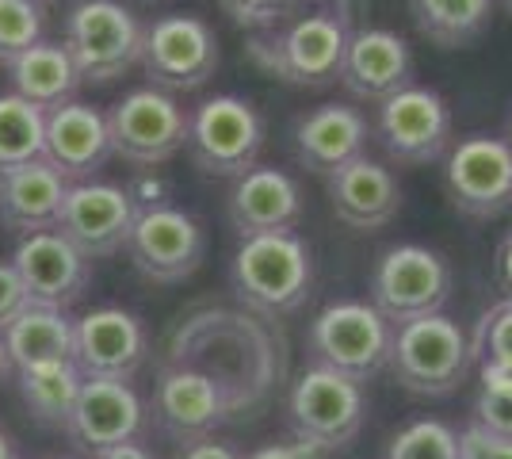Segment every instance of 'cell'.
Here are the masks:
<instances>
[{"label": "cell", "instance_id": "cell-7", "mask_svg": "<svg viewBox=\"0 0 512 459\" xmlns=\"http://www.w3.org/2000/svg\"><path fill=\"white\" fill-rule=\"evenodd\" d=\"M451 264L444 253L428 249V245H390L379 253V261L371 268V299L367 303L383 314L386 322L402 326L413 318L428 314H444L451 299Z\"/></svg>", "mask_w": 512, "mask_h": 459}, {"label": "cell", "instance_id": "cell-4", "mask_svg": "<svg viewBox=\"0 0 512 459\" xmlns=\"http://www.w3.org/2000/svg\"><path fill=\"white\" fill-rule=\"evenodd\" d=\"M146 23L123 0H77L62 20V46L85 85H111L142 62Z\"/></svg>", "mask_w": 512, "mask_h": 459}, {"label": "cell", "instance_id": "cell-5", "mask_svg": "<svg viewBox=\"0 0 512 459\" xmlns=\"http://www.w3.org/2000/svg\"><path fill=\"white\" fill-rule=\"evenodd\" d=\"M470 337L448 314H428L394 326L386 372L417 398H448L470 372Z\"/></svg>", "mask_w": 512, "mask_h": 459}, {"label": "cell", "instance_id": "cell-19", "mask_svg": "<svg viewBox=\"0 0 512 459\" xmlns=\"http://www.w3.org/2000/svg\"><path fill=\"white\" fill-rule=\"evenodd\" d=\"M371 123L360 108L352 104H318V108L302 111L291 127V153L306 173L333 176L348 161H356L367 153Z\"/></svg>", "mask_w": 512, "mask_h": 459}, {"label": "cell", "instance_id": "cell-14", "mask_svg": "<svg viewBox=\"0 0 512 459\" xmlns=\"http://www.w3.org/2000/svg\"><path fill=\"white\" fill-rule=\"evenodd\" d=\"M444 184L459 215L467 219H501L512 211V150L505 138L467 134L451 142L444 157Z\"/></svg>", "mask_w": 512, "mask_h": 459}, {"label": "cell", "instance_id": "cell-8", "mask_svg": "<svg viewBox=\"0 0 512 459\" xmlns=\"http://www.w3.org/2000/svg\"><path fill=\"white\" fill-rule=\"evenodd\" d=\"M111 153L134 169H157L188 142V108L165 88H130L107 108Z\"/></svg>", "mask_w": 512, "mask_h": 459}, {"label": "cell", "instance_id": "cell-37", "mask_svg": "<svg viewBox=\"0 0 512 459\" xmlns=\"http://www.w3.org/2000/svg\"><path fill=\"white\" fill-rule=\"evenodd\" d=\"M27 306V291H23L20 276L12 261H0V333L12 326V318Z\"/></svg>", "mask_w": 512, "mask_h": 459}, {"label": "cell", "instance_id": "cell-33", "mask_svg": "<svg viewBox=\"0 0 512 459\" xmlns=\"http://www.w3.org/2000/svg\"><path fill=\"white\" fill-rule=\"evenodd\" d=\"M386 459H459V433L436 417H421L394 433Z\"/></svg>", "mask_w": 512, "mask_h": 459}, {"label": "cell", "instance_id": "cell-43", "mask_svg": "<svg viewBox=\"0 0 512 459\" xmlns=\"http://www.w3.org/2000/svg\"><path fill=\"white\" fill-rule=\"evenodd\" d=\"M16 372V368H12V360H8V352H4V341H0V383H4V379H8V375Z\"/></svg>", "mask_w": 512, "mask_h": 459}, {"label": "cell", "instance_id": "cell-31", "mask_svg": "<svg viewBox=\"0 0 512 459\" xmlns=\"http://www.w3.org/2000/svg\"><path fill=\"white\" fill-rule=\"evenodd\" d=\"M470 360L478 372H512V299L493 303L470 337Z\"/></svg>", "mask_w": 512, "mask_h": 459}, {"label": "cell", "instance_id": "cell-26", "mask_svg": "<svg viewBox=\"0 0 512 459\" xmlns=\"http://www.w3.org/2000/svg\"><path fill=\"white\" fill-rule=\"evenodd\" d=\"M73 337H77V318L69 310H54V306L35 303L23 306L20 314L12 318V326L0 333L4 352H8L16 372H31V368L73 360Z\"/></svg>", "mask_w": 512, "mask_h": 459}, {"label": "cell", "instance_id": "cell-2", "mask_svg": "<svg viewBox=\"0 0 512 459\" xmlns=\"http://www.w3.org/2000/svg\"><path fill=\"white\" fill-rule=\"evenodd\" d=\"M352 20V0H295L272 27L245 35V54L283 85L318 92L341 81L344 50L356 35Z\"/></svg>", "mask_w": 512, "mask_h": 459}, {"label": "cell", "instance_id": "cell-30", "mask_svg": "<svg viewBox=\"0 0 512 459\" xmlns=\"http://www.w3.org/2000/svg\"><path fill=\"white\" fill-rule=\"evenodd\" d=\"M46 111L27 104L16 92H0V173L43 161Z\"/></svg>", "mask_w": 512, "mask_h": 459}, {"label": "cell", "instance_id": "cell-32", "mask_svg": "<svg viewBox=\"0 0 512 459\" xmlns=\"http://www.w3.org/2000/svg\"><path fill=\"white\" fill-rule=\"evenodd\" d=\"M46 39L43 0H0V66L16 62L23 50Z\"/></svg>", "mask_w": 512, "mask_h": 459}, {"label": "cell", "instance_id": "cell-45", "mask_svg": "<svg viewBox=\"0 0 512 459\" xmlns=\"http://www.w3.org/2000/svg\"><path fill=\"white\" fill-rule=\"evenodd\" d=\"M505 142H509V150H512V119H509V134H505Z\"/></svg>", "mask_w": 512, "mask_h": 459}, {"label": "cell", "instance_id": "cell-6", "mask_svg": "<svg viewBox=\"0 0 512 459\" xmlns=\"http://www.w3.org/2000/svg\"><path fill=\"white\" fill-rule=\"evenodd\" d=\"M184 150L203 176L237 180L260 165L264 150V119L253 108V100L241 96H207L188 111V142Z\"/></svg>", "mask_w": 512, "mask_h": 459}, {"label": "cell", "instance_id": "cell-27", "mask_svg": "<svg viewBox=\"0 0 512 459\" xmlns=\"http://www.w3.org/2000/svg\"><path fill=\"white\" fill-rule=\"evenodd\" d=\"M4 69H8L12 92L43 111H54L69 104V100H77V92L85 85V77L77 73L69 50L62 43H50V39L35 43L31 50H23L20 58L8 62Z\"/></svg>", "mask_w": 512, "mask_h": 459}, {"label": "cell", "instance_id": "cell-18", "mask_svg": "<svg viewBox=\"0 0 512 459\" xmlns=\"http://www.w3.org/2000/svg\"><path fill=\"white\" fill-rule=\"evenodd\" d=\"M146 425V402L130 387V379L85 375V387L77 394V406L65 421V433L85 452H104L115 444L138 440Z\"/></svg>", "mask_w": 512, "mask_h": 459}, {"label": "cell", "instance_id": "cell-29", "mask_svg": "<svg viewBox=\"0 0 512 459\" xmlns=\"http://www.w3.org/2000/svg\"><path fill=\"white\" fill-rule=\"evenodd\" d=\"M16 379H20L16 387H20V398L31 410V417L50 425V429H65V421L77 406V394L85 387V372L73 360H62V364L16 372Z\"/></svg>", "mask_w": 512, "mask_h": 459}, {"label": "cell", "instance_id": "cell-12", "mask_svg": "<svg viewBox=\"0 0 512 459\" xmlns=\"http://www.w3.org/2000/svg\"><path fill=\"white\" fill-rule=\"evenodd\" d=\"M127 257L150 284H184L207 257V230L176 203L142 207L130 226Z\"/></svg>", "mask_w": 512, "mask_h": 459}, {"label": "cell", "instance_id": "cell-44", "mask_svg": "<svg viewBox=\"0 0 512 459\" xmlns=\"http://www.w3.org/2000/svg\"><path fill=\"white\" fill-rule=\"evenodd\" d=\"M497 4H501V8H505V12L512 16V0H497Z\"/></svg>", "mask_w": 512, "mask_h": 459}, {"label": "cell", "instance_id": "cell-11", "mask_svg": "<svg viewBox=\"0 0 512 459\" xmlns=\"http://www.w3.org/2000/svg\"><path fill=\"white\" fill-rule=\"evenodd\" d=\"M222 62L218 35L203 16L195 12H169L146 23V43H142V73L153 88L165 92H192L214 77Z\"/></svg>", "mask_w": 512, "mask_h": 459}, {"label": "cell", "instance_id": "cell-24", "mask_svg": "<svg viewBox=\"0 0 512 459\" xmlns=\"http://www.w3.org/2000/svg\"><path fill=\"white\" fill-rule=\"evenodd\" d=\"M153 414L165 425V433H172L184 444L211 437L218 425H226L234 417L226 394L218 391L207 375L192 372V368H172V364L157 372Z\"/></svg>", "mask_w": 512, "mask_h": 459}, {"label": "cell", "instance_id": "cell-25", "mask_svg": "<svg viewBox=\"0 0 512 459\" xmlns=\"http://www.w3.org/2000/svg\"><path fill=\"white\" fill-rule=\"evenodd\" d=\"M65 188H69V180L46 157L0 173V226L20 238L58 230Z\"/></svg>", "mask_w": 512, "mask_h": 459}, {"label": "cell", "instance_id": "cell-16", "mask_svg": "<svg viewBox=\"0 0 512 459\" xmlns=\"http://www.w3.org/2000/svg\"><path fill=\"white\" fill-rule=\"evenodd\" d=\"M12 268L27 291V303L54 306V310H69L92 280V261L58 230L20 238L12 253Z\"/></svg>", "mask_w": 512, "mask_h": 459}, {"label": "cell", "instance_id": "cell-21", "mask_svg": "<svg viewBox=\"0 0 512 459\" xmlns=\"http://www.w3.org/2000/svg\"><path fill=\"white\" fill-rule=\"evenodd\" d=\"M337 85L363 104H383L413 85V50L390 27H360L344 50Z\"/></svg>", "mask_w": 512, "mask_h": 459}, {"label": "cell", "instance_id": "cell-9", "mask_svg": "<svg viewBox=\"0 0 512 459\" xmlns=\"http://www.w3.org/2000/svg\"><path fill=\"white\" fill-rule=\"evenodd\" d=\"M287 414H291L299 440L314 444L318 452H341L360 437L367 394L360 379L314 364L291 383Z\"/></svg>", "mask_w": 512, "mask_h": 459}, {"label": "cell", "instance_id": "cell-17", "mask_svg": "<svg viewBox=\"0 0 512 459\" xmlns=\"http://www.w3.org/2000/svg\"><path fill=\"white\" fill-rule=\"evenodd\" d=\"M146 356H150V333L134 310L96 306L77 318L73 364L85 375L134 379V372L146 364Z\"/></svg>", "mask_w": 512, "mask_h": 459}, {"label": "cell", "instance_id": "cell-20", "mask_svg": "<svg viewBox=\"0 0 512 459\" xmlns=\"http://www.w3.org/2000/svg\"><path fill=\"white\" fill-rule=\"evenodd\" d=\"M306 211L299 180L276 169V165H253L249 173L230 180L226 196V219L237 230V238H256V234H279L295 230Z\"/></svg>", "mask_w": 512, "mask_h": 459}, {"label": "cell", "instance_id": "cell-10", "mask_svg": "<svg viewBox=\"0 0 512 459\" xmlns=\"http://www.w3.org/2000/svg\"><path fill=\"white\" fill-rule=\"evenodd\" d=\"M390 345H394V322L367 299H337L310 322V352L318 364L337 368L352 379H375L390 364Z\"/></svg>", "mask_w": 512, "mask_h": 459}, {"label": "cell", "instance_id": "cell-40", "mask_svg": "<svg viewBox=\"0 0 512 459\" xmlns=\"http://www.w3.org/2000/svg\"><path fill=\"white\" fill-rule=\"evenodd\" d=\"M92 459H157L146 448V444H138V440H127V444H115V448H104V452H96Z\"/></svg>", "mask_w": 512, "mask_h": 459}, {"label": "cell", "instance_id": "cell-13", "mask_svg": "<svg viewBox=\"0 0 512 459\" xmlns=\"http://www.w3.org/2000/svg\"><path fill=\"white\" fill-rule=\"evenodd\" d=\"M375 138L394 165H432L451 150V108L428 85H406L375 111Z\"/></svg>", "mask_w": 512, "mask_h": 459}, {"label": "cell", "instance_id": "cell-15", "mask_svg": "<svg viewBox=\"0 0 512 459\" xmlns=\"http://www.w3.org/2000/svg\"><path fill=\"white\" fill-rule=\"evenodd\" d=\"M134 219H138V203L127 184L81 180L65 188L58 234L73 241L88 261H100V257H115L119 249H127Z\"/></svg>", "mask_w": 512, "mask_h": 459}, {"label": "cell", "instance_id": "cell-41", "mask_svg": "<svg viewBox=\"0 0 512 459\" xmlns=\"http://www.w3.org/2000/svg\"><path fill=\"white\" fill-rule=\"evenodd\" d=\"M497 276H501V287L509 291V299H512V230L505 234L501 249H497Z\"/></svg>", "mask_w": 512, "mask_h": 459}, {"label": "cell", "instance_id": "cell-22", "mask_svg": "<svg viewBox=\"0 0 512 459\" xmlns=\"http://www.w3.org/2000/svg\"><path fill=\"white\" fill-rule=\"evenodd\" d=\"M43 157L69 180H96L111 153V131H107V111L85 100H69L62 108L46 111V150Z\"/></svg>", "mask_w": 512, "mask_h": 459}, {"label": "cell", "instance_id": "cell-1", "mask_svg": "<svg viewBox=\"0 0 512 459\" xmlns=\"http://www.w3.org/2000/svg\"><path fill=\"white\" fill-rule=\"evenodd\" d=\"M165 364L207 375L226 394L230 414H253L287 375V341L245 306H207L172 329Z\"/></svg>", "mask_w": 512, "mask_h": 459}, {"label": "cell", "instance_id": "cell-36", "mask_svg": "<svg viewBox=\"0 0 512 459\" xmlns=\"http://www.w3.org/2000/svg\"><path fill=\"white\" fill-rule=\"evenodd\" d=\"M459 459H512V440L497 437L490 429H482L478 421H470L459 433Z\"/></svg>", "mask_w": 512, "mask_h": 459}, {"label": "cell", "instance_id": "cell-38", "mask_svg": "<svg viewBox=\"0 0 512 459\" xmlns=\"http://www.w3.org/2000/svg\"><path fill=\"white\" fill-rule=\"evenodd\" d=\"M321 452L314 444H306V440H291V444H264V448H256L249 452L245 459H318Z\"/></svg>", "mask_w": 512, "mask_h": 459}, {"label": "cell", "instance_id": "cell-39", "mask_svg": "<svg viewBox=\"0 0 512 459\" xmlns=\"http://www.w3.org/2000/svg\"><path fill=\"white\" fill-rule=\"evenodd\" d=\"M172 459H241V456H237L230 444H222V440H214V437H203V440L184 444Z\"/></svg>", "mask_w": 512, "mask_h": 459}, {"label": "cell", "instance_id": "cell-46", "mask_svg": "<svg viewBox=\"0 0 512 459\" xmlns=\"http://www.w3.org/2000/svg\"><path fill=\"white\" fill-rule=\"evenodd\" d=\"M43 4H46V8H50V4H58V0H43Z\"/></svg>", "mask_w": 512, "mask_h": 459}, {"label": "cell", "instance_id": "cell-23", "mask_svg": "<svg viewBox=\"0 0 512 459\" xmlns=\"http://www.w3.org/2000/svg\"><path fill=\"white\" fill-rule=\"evenodd\" d=\"M325 192L337 222L360 234L383 230L402 211V184L394 169H386L383 161H371L367 153L348 161L333 176H325Z\"/></svg>", "mask_w": 512, "mask_h": 459}, {"label": "cell", "instance_id": "cell-28", "mask_svg": "<svg viewBox=\"0 0 512 459\" xmlns=\"http://www.w3.org/2000/svg\"><path fill=\"white\" fill-rule=\"evenodd\" d=\"M497 0H409L417 31L440 50H463L490 31Z\"/></svg>", "mask_w": 512, "mask_h": 459}, {"label": "cell", "instance_id": "cell-3", "mask_svg": "<svg viewBox=\"0 0 512 459\" xmlns=\"http://www.w3.org/2000/svg\"><path fill=\"white\" fill-rule=\"evenodd\" d=\"M230 284L241 306L260 318L295 314L314 291V253L295 230L241 238L230 261Z\"/></svg>", "mask_w": 512, "mask_h": 459}, {"label": "cell", "instance_id": "cell-42", "mask_svg": "<svg viewBox=\"0 0 512 459\" xmlns=\"http://www.w3.org/2000/svg\"><path fill=\"white\" fill-rule=\"evenodd\" d=\"M0 459H20V448H16V440L8 437L4 429H0Z\"/></svg>", "mask_w": 512, "mask_h": 459}, {"label": "cell", "instance_id": "cell-34", "mask_svg": "<svg viewBox=\"0 0 512 459\" xmlns=\"http://www.w3.org/2000/svg\"><path fill=\"white\" fill-rule=\"evenodd\" d=\"M478 398L474 421L497 437L512 440V372H478Z\"/></svg>", "mask_w": 512, "mask_h": 459}, {"label": "cell", "instance_id": "cell-35", "mask_svg": "<svg viewBox=\"0 0 512 459\" xmlns=\"http://www.w3.org/2000/svg\"><path fill=\"white\" fill-rule=\"evenodd\" d=\"M291 4L295 0H222V12L230 16L234 27H241L245 35H253V31L272 27Z\"/></svg>", "mask_w": 512, "mask_h": 459}]
</instances>
